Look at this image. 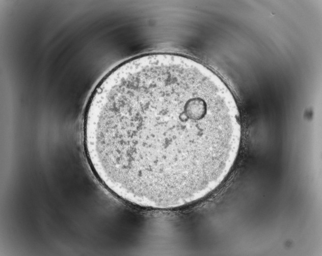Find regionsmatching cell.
I'll return each mask as SVG.
<instances>
[{"label":"cell","mask_w":322,"mask_h":256,"mask_svg":"<svg viewBox=\"0 0 322 256\" xmlns=\"http://www.w3.org/2000/svg\"><path fill=\"white\" fill-rule=\"evenodd\" d=\"M83 134L91 167L109 190L163 210L196 202L223 182L242 128L235 99L215 73L184 56L153 53L103 78Z\"/></svg>","instance_id":"6da1fadb"}]
</instances>
